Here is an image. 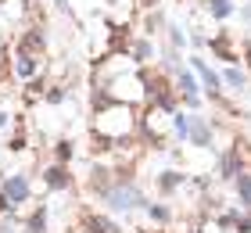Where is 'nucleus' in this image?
Returning a JSON list of instances; mask_svg holds the SVG:
<instances>
[{
  "label": "nucleus",
  "mask_w": 251,
  "mask_h": 233,
  "mask_svg": "<svg viewBox=\"0 0 251 233\" xmlns=\"http://www.w3.org/2000/svg\"><path fill=\"white\" fill-rule=\"evenodd\" d=\"M136 126H140V119H136V104L108 101V104H100V108L94 111V136L108 140L111 151L122 147L126 140L136 133Z\"/></svg>",
  "instance_id": "f257e3e1"
},
{
  "label": "nucleus",
  "mask_w": 251,
  "mask_h": 233,
  "mask_svg": "<svg viewBox=\"0 0 251 233\" xmlns=\"http://www.w3.org/2000/svg\"><path fill=\"white\" fill-rule=\"evenodd\" d=\"M104 201L115 208V212H133V208H144V205H147V197L136 190L133 183H115V186L104 194Z\"/></svg>",
  "instance_id": "f03ea898"
},
{
  "label": "nucleus",
  "mask_w": 251,
  "mask_h": 233,
  "mask_svg": "<svg viewBox=\"0 0 251 233\" xmlns=\"http://www.w3.org/2000/svg\"><path fill=\"white\" fill-rule=\"evenodd\" d=\"M0 190H4V197H7L11 208H22V205L32 197V186H29V176H25V172H11V176L0 183Z\"/></svg>",
  "instance_id": "7ed1b4c3"
},
{
  "label": "nucleus",
  "mask_w": 251,
  "mask_h": 233,
  "mask_svg": "<svg viewBox=\"0 0 251 233\" xmlns=\"http://www.w3.org/2000/svg\"><path fill=\"white\" fill-rule=\"evenodd\" d=\"M43 186H47V190H72V186H75V176L68 172V165L54 161V165L43 169Z\"/></svg>",
  "instance_id": "20e7f679"
},
{
  "label": "nucleus",
  "mask_w": 251,
  "mask_h": 233,
  "mask_svg": "<svg viewBox=\"0 0 251 233\" xmlns=\"http://www.w3.org/2000/svg\"><path fill=\"white\" fill-rule=\"evenodd\" d=\"M79 233H119V226L111 223L108 215H97V212H83V215H79Z\"/></svg>",
  "instance_id": "39448f33"
},
{
  "label": "nucleus",
  "mask_w": 251,
  "mask_h": 233,
  "mask_svg": "<svg viewBox=\"0 0 251 233\" xmlns=\"http://www.w3.org/2000/svg\"><path fill=\"white\" fill-rule=\"evenodd\" d=\"M187 144L194 147H212V126L204 115H190V136H187Z\"/></svg>",
  "instance_id": "423d86ee"
},
{
  "label": "nucleus",
  "mask_w": 251,
  "mask_h": 233,
  "mask_svg": "<svg viewBox=\"0 0 251 233\" xmlns=\"http://www.w3.org/2000/svg\"><path fill=\"white\" fill-rule=\"evenodd\" d=\"M194 72H198V76H201V83H204V93H208V97H212V101H215V97H219V83H223V79H219V76H215V72H212V68H208V65H204V61H201V57H194Z\"/></svg>",
  "instance_id": "0eeeda50"
},
{
  "label": "nucleus",
  "mask_w": 251,
  "mask_h": 233,
  "mask_svg": "<svg viewBox=\"0 0 251 233\" xmlns=\"http://www.w3.org/2000/svg\"><path fill=\"white\" fill-rule=\"evenodd\" d=\"M187 183V172H176V169H165V172H158L154 176V186L162 194H173V190H179V186Z\"/></svg>",
  "instance_id": "6e6552de"
},
{
  "label": "nucleus",
  "mask_w": 251,
  "mask_h": 233,
  "mask_svg": "<svg viewBox=\"0 0 251 233\" xmlns=\"http://www.w3.org/2000/svg\"><path fill=\"white\" fill-rule=\"evenodd\" d=\"M233 190H237V205H241V212H251V169L233 180Z\"/></svg>",
  "instance_id": "1a4fd4ad"
},
{
  "label": "nucleus",
  "mask_w": 251,
  "mask_h": 233,
  "mask_svg": "<svg viewBox=\"0 0 251 233\" xmlns=\"http://www.w3.org/2000/svg\"><path fill=\"white\" fill-rule=\"evenodd\" d=\"M212 51L219 54L223 61H237V57H241V54L233 51V40H230V32H226V29L219 32V36H212Z\"/></svg>",
  "instance_id": "9d476101"
},
{
  "label": "nucleus",
  "mask_w": 251,
  "mask_h": 233,
  "mask_svg": "<svg viewBox=\"0 0 251 233\" xmlns=\"http://www.w3.org/2000/svg\"><path fill=\"white\" fill-rule=\"evenodd\" d=\"M36 54H25V51H18V61H15V72L18 76H25V79H32V76H36Z\"/></svg>",
  "instance_id": "9b49d317"
},
{
  "label": "nucleus",
  "mask_w": 251,
  "mask_h": 233,
  "mask_svg": "<svg viewBox=\"0 0 251 233\" xmlns=\"http://www.w3.org/2000/svg\"><path fill=\"white\" fill-rule=\"evenodd\" d=\"M176 90L183 93V97H198V79H194V72L179 68V76H176Z\"/></svg>",
  "instance_id": "f8f14e48"
},
{
  "label": "nucleus",
  "mask_w": 251,
  "mask_h": 233,
  "mask_svg": "<svg viewBox=\"0 0 251 233\" xmlns=\"http://www.w3.org/2000/svg\"><path fill=\"white\" fill-rule=\"evenodd\" d=\"M22 230H25V233H47V208H36V212L25 219Z\"/></svg>",
  "instance_id": "ddd939ff"
},
{
  "label": "nucleus",
  "mask_w": 251,
  "mask_h": 233,
  "mask_svg": "<svg viewBox=\"0 0 251 233\" xmlns=\"http://www.w3.org/2000/svg\"><path fill=\"white\" fill-rule=\"evenodd\" d=\"M173 136L187 144V136H190V115H183V111H173Z\"/></svg>",
  "instance_id": "4468645a"
},
{
  "label": "nucleus",
  "mask_w": 251,
  "mask_h": 233,
  "mask_svg": "<svg viewBox=\"0 0 251 233\" xmlns=\"http://www.w3.org/2000/svg\"><path fill=\"white\" fill-rule=\"evenodd\" d=\"M72 155H75V144L72 140H58V147H54V161H72Z\"/></svg>",
  "instance_id": "2eb2a0df"
},
{
  "label": "nucleus",
  "mask_w": 251,
  "mask_h": 233,
  "mask_svg": "<svg viewBox=\"0 0 251 233\" xmlns=\"http://www.w3.org/2000/svg\"><path fill=\"white\" fill-rule=\"evenodd\" d=\"M208 11L215 18H230L233 15V4H230V0H208Z\"/></svg>",
  "instance_id": "dca6fc26"
},
{
  "label": "nucleus",
  "mask_w": 251,
  "mask_h": 233,
  "mask_svg": "<svg viewBox=\"0 0 251 233\" xmlns=\"http://www.w3.org/2000/svg\"><path fill=\"white\" fill-rule=\"evenodd\" d=\"M144 212L151 215L154 223H169V208H165V205H154V201H147V205H144Z\"/></svg>",
  "instance_id": "f3484780"
},
{
  "label": "nucleus",
  "mask_w": 251,
  "mask_h": 233,
  "mask_svg": "<svg viewBox=\"0 0 251 233\" xmlns=\"http://www.w3.org/2000/svg\"><path fill=\"white\" fill-rule=\"evenodd\" d=\"M133 54H136V61H151V54H154L151 40H140V43H133Z\"/></svg>",
  "instance_id": "a211bd4d"
},
{
  "label": "nucleus",
  "mask_w": 251,
  "mask_h": 233,
  "mask_svg": "<svg viewBox=\"0 0 251 233\" xmlns=\"http://www.w3.org/2000/svg\"><path fill=\"white\" fill-rule=\"evenodd\" d=\"M223 79H226V83H230L233 90H241V86L248 83V76L241 72V68H226V76H223Z\"/></svg>",
  "instance_id": "6ab92c4d"
},
{
  "label": "nucleus",
  "mask_w": 251,
  "mask_h": 233,
  "mask_svg": "<svg viewBox=\"0 0 251 233\" xmlns=\"http://www.w3.org/2000/svg\"><path fill=\"white\" fill-rule=\"evenodd\" d=\"M7 147H11V151H25V129H22V122H18V129H15V136L7 140Z\"/></svg>",
  "instance_id": "aec40b11"
},
{
  "label": "nucleus",
  "mask_w": 251,
  "mask_h": 233,
  "mask_svg": "<svg viewBox=\"0 0 251 233\" xmlns=\"http://www.w3.org/2000/svg\"><path fill=\"white\" fill-rule=\"evenodd\" d=\"M65 97H68V90H65V86H54V90L43 93V101H47V104H61Z\"/></svg>",
  "instance_id": "412c9836"
},
{
  "label": "nucleus",
  "mask_w": 251,
  "mask_h": 233,
  "mask_svg": "<svg viewBox=\"0 0 251 233\" xmlns=\"http://www.w3.org/2000/svg\"><path fill=\"white\" fill-rule=\"evenodd\" d=\"M7 65H11V61H7V43L0 40V79L7 76Z\"/></svg>",
  "instance_id": "4be33fe9"
},
{
  "label": "nucleus",
  "mask_w": 251,
  "mask_h": 233,
  "mask_svg": "<svg viewBox=\"0 0 251 233\" xmlns=\"http://www.w3.org/2000/svg\"><path fill=\"white\" fill-rule=\"evenodd\" d=\"M158 26H162V15H151V18H147V32H158Z\"/></svg>",
  "instance_id": "5701e85b"
},
{
  "label": "nucleus",
  "mask_w": 251,
  "mask_h": 233,
  "mask_svg": "<svg viewBox=\"0 0 251 233\" xmlns=\"http://www.w3.org/2000/svg\"><path fill=\"white\" fill-rule=\"evenodd\" d=\"M7 212H15V208L7 205V197H4V190H0V215H7Z\"/></svg>",
  "instance_id": "b1692460"
},
{
  "label": "nucleus",
  "mask_w": 251,
  "mask_h": 233,
  "mask_svg": "<svg viewBox=\"0 0 251 233\" xmlns=\"http://www.w3.org/2000/svg\"><path fill=\"white\" fill-rule=\"evenodd\" d=\"M7 122H11V115H7V111H0V129H4Z\"/></svg>",
  "instance_id": "393cba45"
},
{
  "label": "nucleus",
  "mask_w": 251,
  "mask_h": 233,
  "mask_svg": "<svg viewBox=\"0 0 251 233\" xmlns=\"http://www.w3.org/2000/svg\"><path fill=\"white\" fill-rule=\"evenodd\" d=\"M136 4H140V7H154L158 0H136Z\"/></svg>",
  "instance_id": "a878e982"
},
{
  "label": "nucleus",
  "mask_w": 251,
  "mask_h": 233,
  "mask_svg": "<svg viewBox=\"0 0 251 233\" xmlns=\"http://www.w3.org/2000/svg\"><path fill=\"white\" fill-rule=\"evenodd\" d=\"M54 4H58V7H68V0H54Z\"/></svg>",
  "instance_id": "bb28decb"
}]
</instances>
